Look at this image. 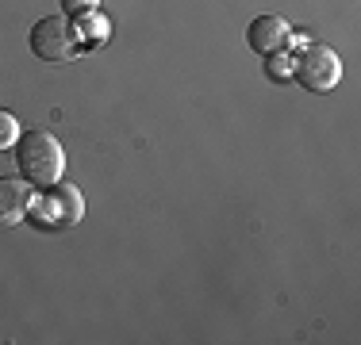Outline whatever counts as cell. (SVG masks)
<instances>
[{
    "label": "cell",
    "mask_w": 361,
    "mask_h": 345,
    "mask_svg": "<svg viewBox=\"0 0 361 345\" xmlns=\"http://www.w3.org/2000/svg\"><path fill=\"white\" fill-rule=\"evenodd\" d=\"M27 42H31V54H35L39 62H50V65L73 62L77 50H81V46H77V34H73V23L66 20V12L42 15L35 27H31Z\"/></svg>",
    "instance_id": "cell-2"
},
{
    "label": "cell",
    "mask_w": 361,
    "mask_h": 345,
    "mask_svg": "<svg viewBox=\"0 0 361 345\" xmlns=\"http://www.w3.org/2000/svg\"><path fill=\"white\" fill-rule=\"evenodd\" d=\"M16 165L31 188H50L66 172V150L50 131H27L16 138Z\"/></svg>",
    "instance_id": "cell-1"
},
{
    "label": "cell",
    "mask_w": 361,
    "mask_h": 345,
    "mask_svg": "<svg viewBox=\"0 0 361 345\" xmlns=\"http://www.w3.org/2000/svg\"><path fill=\"white\" fill-rule=\"evenodd\" d=\"M292 77L304 84L307 92H331L342 81V58L323 42H307L292 62Z\"/></svg>",
    "instance_id": "cell-3"
},
{
    "label": "cell",
    "mask_w": 361,
    "mask_h": 345,
    "mask_svg": "<svg viewBox=\"0 0 361 345\" xmlns=\"http://www.w3.org/2000/svg\"><path fill=\"white\" fill-rule=\"evenodd\" d=\"M288 39H292V27L281 15H257V20H250V27H246L250 50L254 54H265V58L281 54V50L288 46Z\"/></svg>",
    "instance_id": "cell-6"
},
{
    "label": "cell",
    "mask_w": 361,
    "mask_h": 345,
    "mask_svg": "<svg viewBox=\"0 0 361 345\" xmlns=\"http://www.w3.org/2000/svg\"><path fill=\"white\" fill-rule=\"evenodd\" d=\"M31 211H39V219L47 222V227H77L81 215H85V196L77 184L58 180V184L42 188V196L31 203Z\"/></svg>",
    "instance_id": "cell-4"
},
{
    "label": "cell",
    "mask_w": 361,
    "mask_h": 345,
    "mask_svg": "<svg viewBox=\"0 0 361 345\" xmlns=\"http://www.w3.org/2000/svg\"><path fill=\"white\" fill-rule=\"evenodd\" d=\"M35 188L23 177H0V227H20L31 215V203H35Z\"/></svg>",
    "instance_id": "cell-5"
},
{
    "label": "cell",
    "mask_w": 361,
    "mask_h": 345,
    "mask_svg": "<svg viewBox=\"0 0 361 345\" xmlns=\"http://www.w3.org/2000/svg\"><path fill=\"white\" fill-rule=\"evenodd\" d=\"M77 46H100L108 39V20H100L97 12H81V23L73 27Z\"/></svg>",
    "instance_id": "cell-7"
},
{
    "label": "cell",
    "mask_w": 361,
    "mask_h": 345,
    "mask_svg": "<svg viewBox=\"0 0 361 345\" xmlns=\"http://www.w3.org/2000/svg\"><path fill=\"white\" fill-rule=\"evenodd\" d=\"M100 0H62V12L66 15H81V12H97Z\"/></svg>",
    "instance_id": "cell-9"
},
{
    "label": "cell",
    "mask_w": 361,
    "mask_h": 345,
    "mask_svg": "<svg viewBox=\"0 0 361 345\" xmlns=\"http://www.w3.org/2000/svg\"><path fill=\"white\" fill-rule=\"evenodd\" d=\"M16 138H20V119H16L12 111H4V108H0V153H4V150H12V146H16Z\"/></svg>",
    "instance_id": "cell-8"
}]
</instances>
